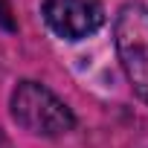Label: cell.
<instances>
[{
  "label": "cell",
  "instance_id": "6da1fadb",
  "mask_svg": "<svg viewBox=\"0 0 148 148\" xmlns=\"http://www.w3.org/2000/svg\"><path fill=\"white\" fill-rule=\"evenodd\" d=\"M9 113L15 125L32 136H64L76 128V113L73 108L55 96L47 84L35 79H21L9 96Z\"/></svg>",
  "mask_w": 148,
  "mask_h": 148
},
{
  "label": "cell",
  "instance_id": "7a4b0ae2",
  "mask_svg": "<svg viewBox=\"0 0 148 148\" xmlns=\"http://www.w3.org/2000/svg\"><path fill=\"white\" fill-rule=\"evenodd\" d=\"M113 47L131 90L148 105V6L134 3L119 6L113 18Z\"/></svg>",
  "mask_w": 148,
  "mask_h": 148
},
{
  "label": "cell",
  "instance_id": "3957f363",
  "mask_svg": "<svg viewBox=\"0 0 148 148\" xmlns=\"http://www.w3.org/2000/svg\"><path fill=\"white\" fill-rule=\"evenodd\" d=\"M41 18L47 29L61 41H84L108 21L102 0H44Z\"/></svg>",
  "mask_w": 148,
  "mask_h": 148
},
{
  "label": "cell",
  "instance_id": "277c9868",
  "mask_svg": "<svg viewBox=\"0 0 148 148\" xmlns=\"http://www.w3.org/2000/svg\"><path fill=\"white\" fill-rule=\"evenodd\" d=\"M0 29L3 32H18V18L12 0H0Z\"/></svg>",
  "mask_w": 148,
  "mask_h": 148
},
{
  "label": "cell",
  "instance_id": "5b68a950",
  "mask_svg": "<svg viewBox=\"0 0 148 148\" xmlns=\"http://www.w3.org/2000/svg\"><path fill=\"white\" fill-rule=\"evenodd\" d=\"M0 148H18V145L6 136V131H3V128H0Z\"/></svg>",
  "mask_w": 148,
  "mask_h": 148
}]
</instances>
